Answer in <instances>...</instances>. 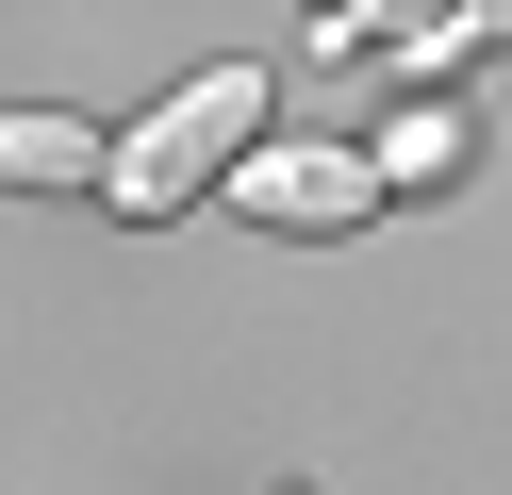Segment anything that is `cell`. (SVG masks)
<instances>
[{"label":"cell","instance_id":"6da1fadb","mask_svg":"<svg viewBox=\"0 0 512 495\" xmlns=\"http://www.w3.org/2000/svg\"><path fill=\"white\" fill-rule=\"evenodd\" d=\"M265 149V66H199V83H166L133 132H116V215H182V198H215L232 165Z\"/></svg>","mask_w":512,"mask_h":495},{"label":"cell","instance_id":"7a4b0ae2","mask_svg":"<svg viewBox=\"0 0 512 495\" xmlns=\"http://www.w3.org/2000/svg\"><path fill=\"white\" fill-rule=\"evenodd\" d=\"M215 198H232L248 231H364L397 182H380V149H331V132H265V149H248Z\"/></svg>","mask_w":512,"mask_h":495},{"label":"cell","instance_id":"3957f363","mask_svg":"<svg viewBox=\"0 0 512 495\" xmlns=\"http://www.w3.org/2000/svg\"><path fill=\"white\" fill-rule=\"evenodd\" d=\"M0 182H17V198H100V182H116V132H83V116H0Z\"/></svg>","mask_w":512,"mask_h":495},{"label":"cell","instance_id":"277c9868","mask_svg":"<svg viewBox=\"0 0 512 495\" xmlns=\"http://www.w3.org/2000/svg\"><path fill=\"white\" fill-rule=\"evenodd\" d=\"M446 165H463V116H413L397 149H380V182H446Z\"/></svg>","mask_w":512,"mask_h":495}]
</instances>
